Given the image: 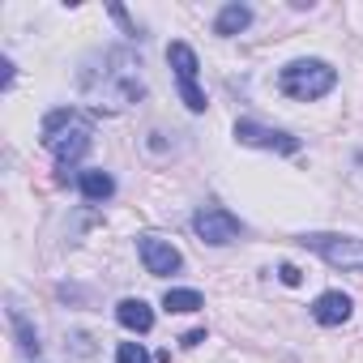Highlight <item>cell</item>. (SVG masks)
Masks as SVG:
<instances>
[{
    "label": "cell",
    "mask_w": 363,
    "mask_h": 363,
    "mask_svg": "<svg viewBox=\"0 0 363 363\" xmlns=\"http://www.w3.org/2000/svg\"><path fill=\"white\" fill-rule=\"evenodd\" d=\"M248 26H252V9L248 5H223L218 18H214V35H223V39H231V35H240Z\"/></svg>",
    "instance_id": "10"
},
{
    "label": "cell",
    "mask_w": 363,
    "mask_h": 363,
    "mask_svg": "<svg viewBox=\"0 0 363 363\" xmlns=\"http://www.w3.org/2000/svg\"><path fill=\"white\" fill-rule=\"evenodd\" d=\"M193 231L201 235V244H214V248H223V244H235L244 227H240V218H235L231 210L206 206V210H197V214H193Z\"/></svg>",
    "instance_id": "5"
},
{
    "label": "cell",
    "mask_w": 363,
    "mask_h": 363,
    "mask_svg": "<svg viewBox=\"0 0 363 363\" xmlns=\"http://www.w3.org/2000/svg\"><path fill=\"white\" fill-rule=\"evenodd\" d=\"M116 320H120L124 329H133V333H150V329H154V312H150L145 299H124V303L116 308Z\"/></svg>",
    "instance_id": "9"
},
{
    "label": "cell",
    "mask_w": 363,
    "mask_h": 363,
    "mask_svg": "<svg viewBox=\"0 0 363 363\" xmlns=\"http://www.w3.org/2000/svg\"><path fill=\"white\" fill-rule=\"evenodd\" d=\"M167 60H171V69H175V82H179V99H184V107L189 111H206V94H201V86H197V52L189 48V43H171L167 48Z\"/></svg>",
    "instance_id": "4"
},
{
    "label": "cell",
    "mask_w": 363,
    "mask_h": 363,
    "mask_svg": "<svg viewBox=\"0 0 363 363\" xmlns=\"http://www.w3.org/2000/svg\"><path fill=\"white\" fill-rule=\"evenodd\" d=\"M116 363H154V359H150V350H145L141 342H120Z\"/></svg>",
    "instance_id": "14"
},
{
    "label": "cell",
    "mask_w": 363,
    "mask_h": 363,
    "mask_svg": "<svg viewBox=\"0 0 363 363\" xmlns=\"http://www.w3.org/2000/svg\"><path fill=\"white\" fill-rule=\"evenodd\" d=\"M137 252H141L145 274H154V278H167V274H175L179 265H184L179 248L167 244V240H158V235H141V240H137Z\"/></svg>",
    "instance_id": "6"
},
{
    "label": "cell",
    "mask_w": 363,
    "mask_h": 363,
    "mask_svg": "<svg viewBox=\"0 0 363 363\" xmlns=\"http://www.w3.org/2000/svg\"><path fill=\"white\" fill-rule=\"evenodd\" d=\"M82 90L94 94V99H107L116 107H128V103H137L145 94V86H141V60L133 52H120V48L103 52V56H94L82 69Z\"/></svg>",
    "instance_id": "1"
},
{
    "label": "cell",
    "mask_w": 363,
    "mask_h": 363,
    "mask_svg": "<svg viewBox=\"0 0 363 363\" xmlns=\"http://www.w3.org/2000/svg\"><path fill=\"white\" fill-rule=\"evenodd\" d=\"M278 278H282L286 286H299V278H303V274H299L295 265H282V269H278Z\"/></svg>",
    "instance_id": "15"
},
{
    "label": "cell",
    "mask_w": 363,
    "mask_h": 363,
    "mask_svg": "<svg viewBox=\"0 0 363 363\" xmlns=\"http://www.w3.org/2000/svg\"><path fill=\"white\" fill-rule=\"evenodd\" d=\"M350 308H354L350 295H342V291H325V295L312 303V316H316V325H329V329H333V325H346V320H350Z\"/></svg>",
    "instance_id": "8"
},
{
    "label": "cell",
    "mask_w": 363,
    "mask_h": 363,
    "mask_svg": "<svg viewBox=\"0 0 363 363\" xmlns=\"http://www.w3.org/2000/svg\"><path fill=\"white\" fill-rule=\"evenodd\" d=\"M162 308L167 312H197V308H206V299H201V291H167Z\"/></svg>",
    "instance_id": "12"
},
{
    "label": "cell",
    "mask_w": 363,
    "mask_h": 363,
    "mask_svg": "<svg viewBox=\"0 0 363 363\" xmlns=\"http://www.w3.org/2000/svg\"><path fill=\"white\" fill-rule=\"evenodd\" d=\"M111 18H116V22H120V26H124V30H128V35H137V30H133V22H128V13H124V9H120V5H111Z\"/></svg>",
    "instance_id": "16"
},
{
    "label": "cell",
    "mask_w": 363,
    "mask_h": 363,
    "mask_svg": "<svg viewBox=\"0 0 363 363\" xmlns=\"http://www.w3.org/2000/svg\"><path fill=\"white\" fill-rule=\"evenodd\" d=\"M303 248H312L316 257H325V265L346 269V274H363V240L354 235H303Z\"/></svg>",
    "instance_id": "3"
},
{
    "label": "cell",
    "mask_w": 363,
    "mask_h": 363,
    "mask_svg": "<svg viewBox=\"0 0 363 363\" xmlns=\"http://www.w3.org/2000/svg\"><path fill=\"white\" fill-rule=\"evenodd\" d=\"M77 189H82L86 201H107V197L116 193V179H111L107 171H82V175H77Z\"/></svg>",
    "instance_id": "11"
},
{
    "label": "cell",
    "mask_w": 363,
    "mask_h": 363,
    "mask_svg": "<svg viewBox=\"0 0 363 363\" xmlns=\"http://www.w3.org/2000/svg\"><path fill=\"white\" fill-rule=\"evenodd\" d=\"M235 141L240 145H257V150H274V154H295L299 141L282 128H265V124H252V120H240L235 124Z\"/></svg>",
    "instance_id": "7"
},
{
    "label": "cell",
    "mask_w": 363,
    "mask_h": 363,
    "mask_svg": "<svg viewBox=\"0 0 363 363\" xmlns=\"http://www.w3.org/2000/svg\"><path fill=\"white\" fill-rule=\"evenodd\" d=\"M9 320H13V329H18V346L35 354V350H39V333H35V325H30V320H26V316H22L18 308L9 312Z\"/></svg>",
    "instance_id": "13"
},
{
    "label": "cell",
    "mask_w": 363,
    "mask_h": 363,
    "mask_svg": "<svg viewBox=\"0 0 363 363\" xmlns=\"http://www.w3.org/2000/svg\"><path fill=\"white\" fill-rule=\"evenodd\" d=\"M179 342H184V346H197V342H206V329H193V333L179 337Z\"/></svg>",
    "instance_id": "17"
},
{
    "label": "cell",
    "mask_w": 363,
    "mask_h": 363,
    "mask_svg": "<svg viewBox=\"0 0 363 363\" xmlns=\"http://www.w3.org/2000/svg\"><path fill=\"white\" fill-rule=\"evenodd\" d=\"M278 86H282L286 99L312 103V99H325V94L337 86V69L325 65V60H291V65L278 73Z\"/></svg>",
    "instance_id": "2"
}]
</instances>
